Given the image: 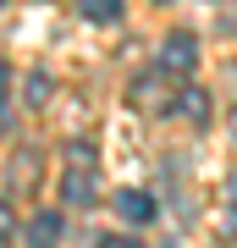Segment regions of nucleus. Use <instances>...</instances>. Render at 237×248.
Here are the masks:
<instances>
[{
	"label": "nucleus",
	"mask_w": 237,
	"mask_h": 248,
	"mask_svg": "<svg viewBox=\"0 0 237 248\" xmlns=\"http://www.w3.org/2000/svg\"><path fill=\"white\" fill-rule=\"evenodd\" d=\"M11 232H17V221H11V204H0V243H11Z\"/></svg>",
	"instance_id": "9"
},
{
	"label": "nucleus",
	"mask_w": 237,
	"mask_h": 248,
	"mask_svg": "<svg viewBox=\"0 0 237 248\" xmlns=\"http://www.w3.org/2000/svg\"><path fill=\"white\" fill-rule=\"evenodd\" d=\"M61 193H66V204H94V182H88L83 171H66V182H61Z\"/></svg>",
	"instance_id": "5"
},
{
	"label": "nucleus",
	"mask_w": 237,
	"mask_h": 248,
	"mask_svg": "<svg viewBox=\"0 0 237 248\" xmlns=\"http://www.w3.org/2000/svg\"><path fill=\"white\" fill-rule=\"evenodd\" d=\"M171 110H176V116H188V122H210V99H204V89H182Z\"/></svg>",
	"instance_id": "4"
},
{
	"label": "nucleus",
	"mask_w": 237,
	"mask_h": 248,
	"mask_svg": "<svg viewBox=\"0 0 237 248\" xmlns=\"http://www.w3.org/2000/svg\"><path fill=\"white\" fill-rule=\"evenodd\" d=\"M61 232H66L61 215H55V210H39L33 221H28V243H33V248H55V243H61Z\"/></svg>",
	"instance_id": "3"
},
{
	"label": "nucleus",
	"mask_w": 237,
	"mask_h": 248,
	"mask_svg": "<svg viewBox=\"0 0 237 248\" xmlns=\"http://www.w3.org/2000/svg\"><path fill=\"white\" fill-rule=\"evenodd\" d=\"M193 61H199V39L193 33H171L160 45V72H188Z\"/></svg>",
	"instance_id": "1"
},
{
	"label": "nucleus",
	"mask_w": 237,
	"mask_h": 248,
	"mask_svg": "<svg viewBox=\"0 0 237 248\" xmlns=\"http://www.w3.org/2000/svg\"><path fill=\"white\" fill-rule=\"evenodd\" d=\"M116 215L132 221V226H149V221H155V199L138 193V187H122V193H116Z\"/></svg>",
	"instance_id": "2"
},
{
	"label": "nucleus",
	"mask_w": 237,
	"mask_h": 248,
	"mask_svg": "<svg viewBox=\"0 0 237 248\" xmlns=\"http://www.w3.org/2000/svg\"><path fill=\"white\" fill-rule=\"evenodd\" d=\"M44 99H50V78L33 72V78H28V105H44Z\"/></svg>",
	"instance_id": "7"
},
{
	"label": "nucleus",
	"mask_w": 237,
	"mask_h": 248,
	"mask_svg": "<svg viewBox=\"0 0 237 248\" xmlns=\"http://www.w3.org/2000/svg\"><path fill=\"white\" fill-rule=\"evenodd\" d=\"M94 248H143V243H132V237H99Z\"/></svg>",
	"instance_id": "10"
},
{
	"label": "nucleus",
	"mask_w": 237,
	"mask_h": 248,
	"mask_svg": "<svg viewBox=\"0 0 237 248\" xmlns=\"http://www.w3.org/2000/svg\"><path fill=\"white\" fill-rule=\"evenodd\" d=\"M78 11L88 22H116L122 17V0H78Z\"/></svg>",
	"instance_id": "6"
},
{
	"label": "nucleus",
	"mask_w": 237,
	"mask_h": 248,
	"mask_svg": "<svg viewBox=\"0 0 237 248\" xmlns=\"http://www.w3.org/2000/svg\"><path fill=\"white\" fill-rule=\"evenodd\" d=\"M166 248H176V243H166Z\"/></svg>",
	"instance_id": "13"
},
{
	"label": "nucleus",
	"mask_w": 237,
	"mask_h": 248,
	"mask_svg": "<svg viewBox=\"0 0 237 248\" xmlns=\"http://www.w3.org/2000/svg\"><path fill=\"white\" fill-rule=\"evenodd\" d=\"M226 210H232V221H237V177L226 182Z\"/></svg>",
	"instance_id": "11"
},
{
	"label": "nucleus",
	"mask_w": 237,
	"mask_h": 248,
	"mask_svg": "<svg viewBox=\"0 0 237 248\" xmlns=\"http://www.w3.org/2000/svg\"><path fill=\"white\" fill-rule=\"evenodd\" d=\"M6 83H11V66H6V61H0V94H6Z\"/></svg>",
	"instance_id": "12"
},
{
	"label": "nucleus",
	"mask_w": 237,
	"mask_h": 248,
	"mask_svg": "<svg viewBox=\"0 0 237 248\" xmlns=\"http://www.w3.org/2000/svg\"><path fill=\"white\" fill-rule=\"evenodd\" d=\"M132 99H138V105H160V89H155V78H149V83H132Z\"/></svg>",
	"instance_id": "8"
}]
</instances>
